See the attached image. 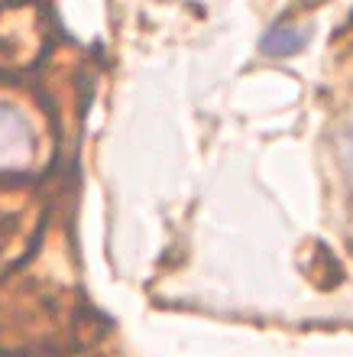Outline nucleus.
I'll use <instances>...</instances> for the list:
<instances>
[{
    "mask_svg": "<svg viewBox=\"0 0 353 357\" xmlns=\"http://www.w3.org/2000/svg\"><path fill=\"white\" fill-rule=\"evenodd\" d=\"M344 162H347V172L353 178V123L347 127V137H344Z\"/></svg>",
    "mask_w": 353,
    "mask_h": 357,
    "instance_id": "3",
    "label": "nucleus"
},
{
    "mask_svg": "<svg viewBox=\"0 0 353 357\" xmlns=\"http://www.w3.org/2000/svg\"><path fill=\"white\" fill-rule=\"evenodd\" d=\"M36 156V133L13 104L0 101V172L26 169Z\"/></svg>",
    "mask_w": 353,
    "mask_h": 357,
    "instance_id": "1",
    "label": "nucleus"
},
{
    "mask_svg": "<svg viewBox=\"0 0 353 357\" xmlns=\"http://www.w3.org/2000/svg\"><path fill=\"white\" fill-rule=\"evenodd\" d=\"M308 33L305 29H295V26H276L266 33L262 39V52H269V56H292L298 49L305 46Z\"/></svg>",
    "mask_w": 353,
    "mask_h": 357,
    "instance_id": "2",
    "label": "nucleus"
}]
</instances>
